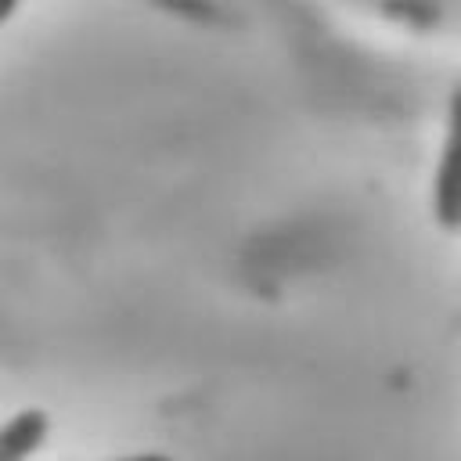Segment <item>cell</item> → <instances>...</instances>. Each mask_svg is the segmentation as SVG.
I'll use <instances>...</instances> for the list:
<instances>
[{"instance_id": "obj_1", "label": "cell", "mask_w": 461, "mask_h": 461, "mask_svg": "<svg viewBox=\"0 0 461 461\" xmlns=\"http://www.w3.org/2000/svg\"><path fill=\"white\" fill-rule=\"evenodd\" d=\"M432 212L443 230L461 227V83L454 86L450 97V122H447V144L436 166V184H432Z\"/></svg>"}, {"instance_id": "obj_2", "label": "cell", "mask_w": 461, "mask_h": 461, "mask_svg": "<svg viewBox=\"0 0 461 461\" xmlns=\"http://www.w3.org/2000/svg\"><path fill=\"white\" fill-rule=\"evenodd\" d=\"M47 414L43 411H18L0 425V461H25L47 439Z\"/></svg>"}, {"instance_id": "obj_3", "label": "cell", "mask_w": 461, "mask_h": 461, "mask_svg": "<svg viewBox=\"0 0 461 461\" xmlns=\"http://www.w3.org/2000/svg\"><path fill=\"white\" fill-rule=\"evenodd\" d=\"M22 0H0V22H7L11 14H14V7H18Z\"/></svg>"}, {"instance_id": "obj_4", "label": "cell", "mask_w": 461, "mask_h": 461, "mask_svg": "<svg viewBox=\"0 0 461 461\" xmlns=\"http://www.w3.org/2000/svg\"><path fill=\"white\" fill-rule=\"evenodd\" d=\"M122 461H169L166 454H137V457H122Z\"/></svg>"}]
</instances>
